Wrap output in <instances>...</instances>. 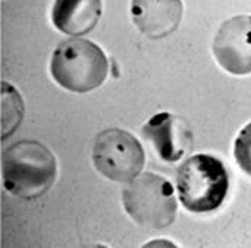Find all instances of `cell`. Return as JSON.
Wrapping results in <instances>:
<instances>
[{
	"mask_svg": "<svg viewBox=\"0 0 251 248\" xmlns=\"http://www.w3.org/2000/svg\"><path fill=\"white\" fill-rule=\"evenodd\" d=\"M1 177L4 189L12 195L36 199L45 195L55 181V157L41 142H16L1 155Z\"/></svg>",
	"mask_w": 251,
	"mask_h": 248,
	"instance_id": "6da1fadb",
	"label": "cell"
},
{
	"mask_svg": "<svg viewBox=\"0 0 251 248\" xmlns=\"http://www.w3.org/2000/svg\"><path fill=\"white\" fill-rule=\"evenodd\" d=\"M50 71L63 89L87 93L103 84L109 73L105 52L92 41L72 38L63 41L54 51Z\"/></svg>",
	"mask_w": 251,
	"mask_h": 248,
	"instance_id": "7a4b0ae2",
	"label": "cell"
},
{
	"mask_svg": "<svg viewBox=\"0 0 251 248\" xmlns=\"http://www.w3.org/2000/svg\"><path fill=\"white\" fill-rule=\"evenodd\" d=\"M176 186L181 205L195 213L216 211L225 200L229 178L224 163L208 154L189 157L177 170Z\"/></svg>",
	"mask_w": 251,
	"mask_h": 248,
	"instance_id": "3957f363",
	"label": "cell"
},
{
	"mask_svg": "<svg viewBox=\"0 0 251 248\" xmlns=\"http://www.w3.org/2000/svg\"><path fill=\"white\" fill-rule=\"evenodd\" d=\"M122 202L126 213L148 229H164L176 219L175 189L169 180L154 173H144L128 181Z\"/></svg>",
	"mask_w": 251,
	"mask_h": 248,
	"instance_id": "277c9868",
	"label": "cell"
},
{
	"mask_svg": "<svg viewBox=\"0 0 251 248\" xmlns=\"http://www.w3.org/2000/svg\"><path fill=\"white\" fill-rule=\"evenodd\" d=\"M92 157L96 170L118 183L138 177L145 164L141 142L132 134L118 128L105 129L96 137Z\"/></svg>",
	"mask_w": 251,
	"mask_h": 248,
	"instance_id": "5b68a950",
	"label": "cell"
},
{
	"mask_svg": "<svg viewBox=\"0 0 251 248\" xmlns=\"http://www.w3.org/2000/svg\"><path fill=\"white\" fill-rule=\"evenodd\" d=\"M218 64L235 75L251 73V16L238 15L225 21L212 41Z\"/></svg>",
	"mask_w": 251,
	"mask_h": 248,
	"instance_id": "8992f818",
	"label": "cell"
},
{
	"mask_svg": "<svg viewBox=\"0 0 251 248\" xmlns=\"http://www.w3.org/2000/svg\"><path fill=\"white\" fill-rule=\"evenodd\" d=\"M143 137L166 163L179 161L192 147V132L187 125L170 112L154 115L143 126Z\"/></svg>",
	"mask_w": 251,
	"mask_h": 248,
	"instance_id": "52a82bcc",
	"label": "cell"
},
{
	"mask_svg": "<svg viewBox=\"0 0 251 248\" xmlns=\"http://www.w3.org/2000/svg\"><path fill=\"white\" fill-rule=\"evenodd\" d=\"M131 16L144 35L164 38L179 28L183 18L181 0H131Z\"/></svg>",
	"mask_w": 251,
	"mask_h": 248,
	"instance_id": "ba28073f",
	"label": "cell"
},
{
	"mask_svg": "<svg viewBox=\"0 0 251 248\" xmlns=\"http://www.w3.org/2000/svg\"><path fill=\"white\" fill-rule=\"evenodd\" d=\"M102 16V0H55L51 12L54 26L66 35L90 32Z\"/></svg>",
	"mask_w": 251,
	"mask_h": 248,
	"instance_id": "9c48e42d",
	"label": "cell"
},
{
	"mask_svg": "<svg viewBox=\"0 0 251 248\" xmlns=\"http://www.w3.org/2000/svg\"><path fill=\"white\" fill-rule=\"evenodd\" d=\"M24 115V103L9 83H1V138L9 137L13 129L21 124Z\"/></svg>",
	"mask_w": 251,
	"mask_h": 248,
	"instance_id": "30bf717a",
	"label": "cell"
},
{
	"mask_svg": "<svg viewBox=\"0 0 251 248\" xmlns=\"http://www.w3.org/2000/svg\"><path fill=\"white\" fill-rule=\"evenodd\" d=\"M234 157L241 170L251 176V122L241 129L235 138Z\"/></svg>",
	"mask_w": 251,
	"mask_h": 248,
	"instance_id": "8fae6325",
	"label": "cell"
}]
</instances>
